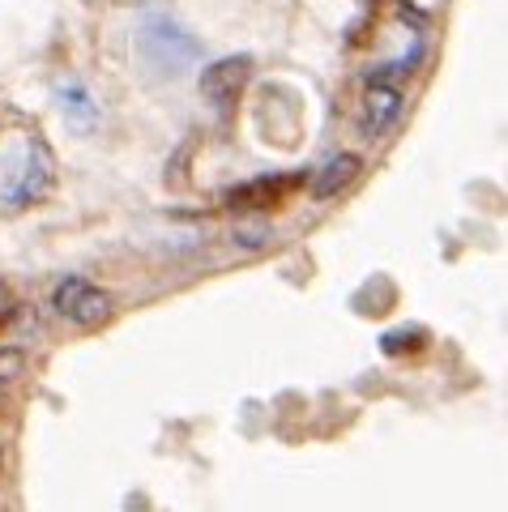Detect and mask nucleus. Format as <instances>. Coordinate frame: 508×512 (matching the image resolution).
<instances>
[{
    "instance_id": "obj_1",
    "label": "nucleus",
    "mask_w": 508,
    "mask_h": 512,
    "mask_svg": "<svg viewBox=\"0 0 508 512\" xmlns=\"http://www.w3.org/2000/svg\"><path fill=\"white\" fill-rule=\"evenodd\" d=\"M56 184V158L47 141L26 133L0 154V210H26Z\"/></svg>"
},
{
    "instance_id": "obj_2",
    "label": "nucleus",
    "mask_w": 508,
    "mask_h": 512,
    "mask_svg": "<svg viewBox=\"0 0 508 512\" xmlns=\"http://www.w3.org/2000/svg\"><path fill=\"white\" fill-rule=\"evenodd\" d=\"M137 56L154 77L176 82V77L193 69V60L201 56V43L167 9H146L137 22Z\"/></svg>"
},
{
    "instance_id": "obj_3",
    "label": "nucleus",
    "mask_w": 508,
    "mask_h": 512,
    "mask_svg": "<svg viewBox=\"0 0 508 512\" xmlns=\"http://www.w3.org/2000/svg\"><path fill=\"white\" fill-rule=\"evenodd\" d=\"M52 308L65 320H73V325L99 329L111 320V312H116V299L86 278H65V282H56V291H52Z\"/></svg>"
},
{
    "instance_id": "obj_4",
    "label": "nucleus",
    "mask_w": 508,
    "mask_h": 512,
    "mask_svg": "<svg viewBox=\"0 0 508 512\" xmlns=\"http://www.w3.org/2000/svg\"><path fill=\"white\" fill-rule=\"evenodd\" d=\"M252 77V56H227L214 60L210 69L201 73V99L210 103L218 116H231V107L240 103V94Z\"/></svg>"
},
{
    "instance_id": "obj_5",
    "label": "nucleus",
    "mask_w": 508,
    "mask_h": 512,
    "mask_svg": "<svg viewBox=\"0 0 508 512\" xmlns=\"http://www.w3.org/2000/svg\"><path fill=\"white\" fill-rule=\"evenodd\" d=\"M402 116V90L389 86L385 77H372L368 86V99H363V116H359V128L363 137H380L389 133V124Z\"/></svg>"
},
{
    "instance_id": "obj_6",
    "label": "nucleus",
    "mask_w": 508,
    "mask_h": 512,
    "mask_svg": "<svg viewBox=\"0 0 508 512\" xmlns=\"http://www.w3.org/2000/svg\"><path fill=\"white\" fill-rule=\"evenodd\" d=\"M56 103H60V116L73 133H94L103 124V111H99V99L82 86V82H60L56 90Z\"/></svg>"
},
{
    "instance_id": "obj_7",
    "label": "nucleus",
    "mask_w": 508,
    "mask_h": 512,
    "mask_svg": "<svg viewBox=\"0 0 508 512\" xmlns=\"http://www.w3.org/2000/svg\"><path fill=\"white\" fill-rule=\"evenodd\" d=\"M359 171H363L359 154H338V158H333V163H325L321 171H316V180H312V192H316V197H333V192H342L346 184L355 180Z\"/></svg>"
},
{
    "instance_id": "obj_8",
    "label": "nucleus",
    "mask_w": 508,
    "mask_h": 512,
    "mask_svg": "<svg viewBox=\"0 0 508 512\" xmlns=\"http://www.w3.org/2000/svg\"><path fill=\"white\" fill-rule=\"evenodd\" d=\"M423 342H427L423 329H402V333H385V338H380V350H385V355H398V350H419Z\"/></svg>"
},
{
    "instance_id": "obj_9",
    "label": "nucleus",
    "mask_w": 508,
    "mask_h": 512,
    "mask_svg": "<svg viewBox=\"0 0 508 512\" xmlns=\"http://www.w3.org/2000/svg\"><path fill=\"white\" fill-rule=\"evenodd\" d=\"M22 372V355L18 350H0V384H13Z\"/></svg>"
}]
</instances>
